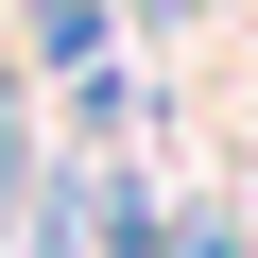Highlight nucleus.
<instances>
[{
	"instance_id": "obj_3",
	"label": "nucleus",
	"mask_w": 258,
	"mask_h": 258,
	"mask_svg": "<svg viewBox=\"0 0 258 258\" xmlns=\"http://www.w3.org/2000/svg\"><path fill=\"white\" fill-rule=\"evenodd\" d=\"M138 18H155V35H172V18H189V0H138Z\"/></svg>"
},
{
	"instance_id": "obj_2",
	"label": "nucleus",
	"mask_w": 258,
	"mask_h": 258,
	"mask_svg": "<svg viewBox=\"0 0 258 258\" xmlns=\"http://www.w3.org/2000/svg\"><path fill=\"white\" fill-rule=\"evenodd\" d=\"M172 258H241V241H224V224H189V241H172Z\"/></svg>"
},
{
	"instance_id": "obj_1",
	"label": "nucleus",
	"mask_w": 258,
	"mask_h": 258,
	"mask_svg": "<svg viewBox=\"0 0 258 258\" xmlns=\"http://www.w3.org/2000/svg\"><path fill=\"white\" fill-rule=\"evenodd\" d=\"M35 52H69V69H86V52H103V0H35Z\"/></svg>"
}]
</instances>
